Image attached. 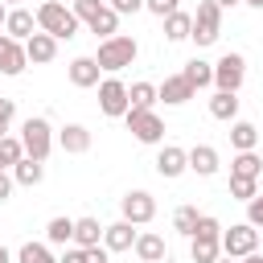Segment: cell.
Masks as SVG:
<instances>
[{
	"label": "cell",
	"instance_id": "1",
	"mask_svg": "<svg viewBox=\"0 0 263 263\" xmlns=\"http://www.w3.org/2000/svg\"><path fill=\"white\" fill-rule=\"evenodd\" d=\"M189 255H193V263H218V255H222V222L218 218H210V214L197 218V230L189 238Z\"/></svg>",
	"mask_w": 263,
	"mask_h": 263
},
{
	"label": "cell",
	"instance_id": "2",
	"mask_svg": "<svg viewBox=\"0 0 263 263\" xmlns=\"http://www.w3.org/2000/svg\"><path fill=\"white\" fill-rule=\"evenodd\" d=\"M37 29L49 33L53 41H70V37L78 33V16H74L62 0H45V4L37 8Z\"/></svg>",
	"mask_w": 263,
	"mask_h": 263
},
{
	"label": "cell",
	"instance_id": "3",
	"mask_svg": "<svg viewBox=\"0 0 263 263\" xmlns=\"http://www.w3.org/2000/svg\"><path fill=\"white\" fill-rule=\"evenodd\" d=\"M136 53H140L136 37H127V33H115V37L99 41V53H95V62H99V70H107V74H119L123 66H132V62H136Z\"/></svg>",
	"mask_w": 263,
	"mask_h": 263
},
{
	"label": "cell",
	"instance_id": "4",
	"mask_svg": "<svg viewBox=\"0 0 263 263\" xmlns=\"http://www.w3.org/2000/svg\"><path fill=\"white\" fill-rule=\"evenodd\" d=\"M21 148H25V156L37 160V164L49 160V152H53V127H49L45 115H29V119H25V127H21Z\"/></svg>",
	"mask_w": 263,
	"mask_h": 263
},
{
	"label": "cell",
	"instance_id": "5",
	"mask_svg": "<svg viewBox=\"0 0 263 263\" xmlns=\"http://www.w3.org/2000/svg\"><path fill=\"white\" fill-rule=\"evenodd\" d=\"M70 12L78 16V21H86L90 25V33L95 37H115V29H119V16L111 12V4H103V0H74L70 4Z\"/></svg>",
	"mask_w": 263,
	"mask_h": 263
},
{
	"label": "cell",
	"instance_id": "6",
	"mask_svg": "<svg viewBox=\"0 0 263 263\" xmlns=\"http://www.w3.org/2000/svg\"><path fill=\"white\" fill-rule=\"evenodd\" d=\"M242 78H247V58H242V53H222V58L214 62V90L238 95Z\"/></svg>",
	"mask_w": 263,
	"mask_h": 263
},
{
	"label": "cell",
	"instance_id": "7",
	"mask_svg": "<svg viewBox=\"0 0 263 263\" xmlns=\"http://www.w3.org/2000/svg\"><path fill=\"white\" fill-rule=\"evenodd\" d=\"M218 33H222V8H218L214 0H201L197 12H193V33H189V37H193L197 45H214Z\"/></svg>",
	"mask_w": 263,
	"mask_h": 263
},
{
	"label": "cell",
	"instance_id": "8",
	"mask_svg": "<svg viewBox=\"0 0 263 263\" xmlns=\"http://www.w3.org/2000/svg\"><path fill=\"white\" fill-rule=\"evenodd\" d=\"M123 123H127V132H132L140 144H160V140H164V119H160L156 111H136V107H127Z\"/></svg>",
	"mask_w": 263,
	"mask_h": 263
},
{
	"label": "cell",
	"instance_id": "9",
	"mask_svg": "<svg viewBox=\"0 0 263 263\" xmlns=\"http://www.w3.org/2000/svg\"><path fill=\"white\" fill-rule=\"evenodd\" d=\"M255 247H259V230H255L251 222H234L230 230H222V255L242 259V255H251Z\"/></svg>",
	"mask_w": 263,
	"mask_h": 263
},
{
	"label": "cell",
	"instance_id": "10",
	"mask_svg": "<svg viewBox=\"0 0 263 263\" xmlns=\"http://www.w3.org/2000/svg\"><path fill=\"white\" fill-rule=\"evenodd\" d=\"M119 210H123V222L144 226V222H152V218H156V197H152L148 189H132V193H123Z\"/></svg>",
	"mask_w": 263,
	"mask_h": 263
},
{
	"label": "cell",
	"instance_id": "11",
	"mask_svg": "<svg viewBox=\"0 0 263 263\" xmlns=\"http://www.w3.org/2000/svg\"><path fill=\"white\" fill-rule=\"evenodd\" d=\"M127 86L119 82V78H103L99 82V111L103 115H111V119H123L127 115Z\"/></svg>",
	"mask_w": 263,
	"mask_h": 263
},
{
	"label": "cell",
	"instance_id": "12",
	"mask_svg": "<svg viewBox=\"0 0 263 263\" xmlns=\"http://www.w3.org/2000/svg\"><path fill=\"white\" fill-rule=\"evenodd\" d=\"M4 33L12 37V41H29L33 33H37V12H29V8H8V16H4Z\"/></svg>",
	"mask_w": 263,
	"mask_h": 263
},
{
	"label": "cell",
	"instance_id": "13",
	"mask_svg": "<svg viewBox=\"0 0 263 263\" xmlns=\"http://www.w3.org/2000/svg\"><path fill=\"white\" fill-rule=\"evenodd\" d=\"M197 90H193V82L185 78V74H168L160 86H156V99H164L168 107H181V103H189Z\"/></svg>",
	"mask_w": 263,
	"mask_h": 263
},
{
	"label": "cell",
	"instance_id": "14",
	"mask_svg": "<svg viewBox=\"0 0 263 263\" xmlns=\"http://www.w3.org/2000/svg\"><path fill=\"white\" fill-rule=\"evenodd\" d=\"M136 247V230H132V222H111V226H103V251L107 255H119V251H132Z\"/></svg>",
	"mask_w": 263,
	"mask_h": 263
},
{
	"label": "cell",
	"instance_id": "15",
	"mask_svg": "<svg viewBox=\"0 0 263 263\" xmlns=\"http://www.w3.org/2000/svg\"><path fill=\"white\" fill-rule=\"evenodd\" d=\"M136 259L140 263H168V247H164V238L160 234H152V230H144V234H136Z\"/></svg>",
	"mask_w": 263,
	"mask_h": 263
},
{
	"label": "cell",
	"instance_id": "16",
	"mask_svg": "<svg viewBox=\"0 0 263 263\" xmlns=\"http://www.w3.org/2000/svg\"><path fill=\"white\" fill-rule=\"evenodd\" d=\"M25 66H29L25 45H21V41H12L8 33H0V74H8V78H12V74H21Z\"/></svg>",
	"mask_w": 263,
	"mask_h": 263
},
{
	"label": "cell",
	"instance_id": "17",
	"mask_svg": "<svg viewBox=\"0 0 263 263\" xmlns=\"http://www.w3.org/2000/svg\"><path fill=\"white\" fill-rule=\"evenodd\" d=\"M185 168H189V156H185V148H177V144H164V148L156 152V173H160V177H168V181H173V177H181Z\"/></svg>",
	"mask_w": 263,
	"mask_h": 263
},
{
	"label": "cell",
	"instance_id": "18",
	"mask_svg": "<svg viewBox=\"0 0 263 263\" xmlns=\"http://www.w3.org/2000/svg\"><path fill=\"white\" fill-rule=\"evenodd\" d=\"M25 58H29L33 66H45V62H53V58H58V41H53L49 33H41V29H37V33L25 41Z\"/></svg>",
	"mask_w": 263,
	"mask_h": 263
},
{
	"label": "cell",
	"instance_id": "19",
	"mask_svg": "<svg viewBox=\"0 0 263 263\" xmlns=\"http://www.w3.org/2000/svg\"><path fill=\"white\" fill-rule=\"evenodd\" d=\"M58 144H62V152H70V156H82V152H90V132H86L82 123H66V127L58 132Z\"/></svg>",
	"mask_w": 263,
	"mask_h": 263
},
{
	"label": "cell",
	"instance_id": "20",
	"mask_svg": "<svg viewBox=\"0 0 263 263\" xmlns=\"http://www.w3.org/2000/svg\"><path fill=\"white\" fill-rule=\"evenodd\" d=\"M185 156H189V168H193L197 177H214V173L222 168V164H218V148H210V144H193Z\"/></svg>",
	"mask_w": 263,
	"mask_h": 263
},
{
	"label": "cell",
	"instance_id": "21",
	"mask_svg": "<svg viewBox=\"0 0 263 263\" xmlns=\"http://www.w3.org/2000/svg\"><path fill=\"white\" fill-rule=\"evenodd\" d=\"M99 242H103V226H99V218H74V247L95 251Z\"/></svg>",
	"mask_w": 263,
	"mask_h": 263
},
{
	"label": "cell",
	"instance_id": "22",
	"mask_svg": "<svg viewBox=\"0 0 263 263\" xmlns=\"http://www.w3.org/2000/svg\"><path fill=\"white\" fill-rule=\"evenodd\" d=\"M66 74H70V82H74V86H99V74H103V70H99V62H95V58H74Z\"/></svg>",
	"mask_w": 263,
	"mask_h": 263
},
{
	"label": "cell",
	"instance_id": "23",
	"mask_svg": "<svg viewBox=\"0 0 263 263\" xmlns=\"http://www.w3.org/2000/svg\"><path fill=\"white\" fill-rule=\"evenodd\" d=\"M210 115L222 119V123H234V119H238V95L214 90V99H210Z\"/></svg>",
	"mask_w": 263,
	"mask_h": 263
},
{
	"label": "cell",
	"instance_id": "24",
	"mask_svg": "<svg viewBox=\"0 0 263 263\" xmlns=\"http://www.w3.org/2000/svg\"><path fill=\"white\" fill-rule=\"evenodd\" d=\"M230 144H234L238 152H255V144H259V127L247 123V119H234V123H230Z\"/></svg>",
	"mask_w": 263,
	"mask_h": 263
},
{
	"label": "cell",
	"instance_id": "25",
	"mask_svg": "<svg viewBox=\"0 0 263 263\" xmlns=\"http://www.w3.org/2000/svg\"><path fill=\"white\" fill-rule=\"evenodd\" d=\"M189 33H193V16L189 12H173V16H164V37L168 41H189Z\"/></svg>",
	"mask_w": 263,
	"mask_h": 263
},
{
	"label": "cell",
	"instance_id": "26",
	"mask_svg": "<svg viewBox=\"0 0 263 263\" xmlns=\"http://www.w3.org/2000/svg\"><path fill=\"white\" fill-rule=\"evenodd\" d=\"M259 173H263V160H259L255 152H238V156L230 160V177H247V181H259Z\"/></svg>",
	"mask_w": 263,
	"mask_h": 263
},
{
	"label": "cell",
	"instance_id": "27",
	"mask_svg": "<svg viewBox=\"0 0 263 263\" xmlns=\"http://www.w3.org/2000/svg\"><path fill=\"white\" fill-rule=\"evenodd\" d=\"M41 177H45V164H37V160H29V156H21V160L12 164V181H16V185H41Z\"/></svg>",
	"mask_w": 263,
	"mask_h": 263
},
{
	"label": "cell",
	"instance_id": "28",
	"mask_svg": "<svg viewBox=\"0 0 263 263\" xmlns=\"http://www.w3.org/2000/svg\"><path fill=\"white\" fill-rule=\"evenodd\" d=\"M181 74L193 82V90H201V86H214V66H210V62H201V58L185 62V70H181Z\"/></svg>",
	"mask_w": 263,
	"mask_h": 263
},
{
	"label": "cell",
	"instance_id": "29",
	"mask_svg": "<svg viewBox=\"0 0 263 263\" xmlns=\"http://www.w3.org/2000/svg\"><path fill=\"white\" fill-rule=\"evenodd\" d=\"M45 242H53V247L74 242V218H49V226H45Z\"/></svg>",
	"mask_w": 263,
	"mask_h": 263
},
{
	"label": "cell",
	"instance_id": "30",
	"mask_svg": "<svg viewBox=\"0 0 263 263\" xmlns=\"http://www.w3.org/2000/svg\"><path fill=\"white\" fill-rule=\"evenodd\" d=\"M127 103H132L136 111H152V103H156V86H152V82H132V86H127Z\"/></svg>",
	"mask_w": 263,
	"mask_h": 263
},
{
	"label": "cell",
	"instance_id": "31",
	"mask_svg": "<svg viewBox=\"0 0 263 263\" xmlns=\"http://www.w3.org/2000/svg\"><path fill=\"white\" fill-rule=\"evenodd\" d=\"M16 263H58V259L49 255L45 242H25V247L16 251Z\"/></svg>",
	"mask_w": 263,
	"mask_h": 263
},
{
	"label": "cell",
	"instance_id": "32",
	"mask_svg": "<svg viewBox=\"0 0 263 263\" xmlns=\"http://www.w3.org/2000/svg\"><path fill=\"white\" fill-rule=\"evenodd\" d=\"M21 156H25L21 140H16V136H4V140H0V173H8V168L21 160Z\"/></svg>",
	"mask_w": 263,
	"mask_h": 263
},
{
	"label": "cell",
	"instance_id": "33",
	"mask_svg": "<svg viewBox=\"0 0 263 263\" xmlns=\"http://www.w3.org/2000/svg\"><path fill=\"white\" fill-rule=\"evenodd\" d=\"M197 218H201V214H197L193 205H181V210L173 214V226H177L181 234H189V238H193V230H197Z\"/></svg>",
	"mask_w": 263,
	"mask_h": 263
},
{
	"label": "cell",
	"instance_id": "34",
	"mask_svg": "<svg viewBox=\"0 0 263 263\" xmlns=\"http://www.w3.org/2000/svg\"><path fill=\"white\" fill-rule=\"evenodd\" d=\"M259 193V181H247V177H230V197L234 201H251Z\"/></svg>",
	"mask_w": 263,
	"mask_h": 263
},
{
	"label": "cell",
	"instance_id": "35",
	"mask_svg": "<svg viewBox=\"0 0 263 263\" xmlns=\"http://www.w3.org/2000/svg\"><path fill=\"white\" fill-rule=\"evenodd\" d=\"M144 8H148L152 16H160V21H164V16H173V12H177V0H144Z\"/></svg>",
	"mask_w": 263,
	"mask_h": 263
},
{
	"label": "cell",
	"instance_id": "36",
	"mask_svg": "<svg viewBox=\"0 0 263 263\" xmlns=\"http://www.w3.org/2000/svg\"><path fill=\"white\" fill-rule=\"evenodd\" d=\"M12 115H16V103H12V99H0V140L8 136V127H12Z\"/></svg>",
	"mask_w": 263,
	"mask_h": 263
},
{
	"label": "cell",
	"instance_id": "37",
	"mask_svg": "<svg viewBox=\"0 0 263 263\" xmlns=\"http://www.w3.org/2000/svg\"><path fill=\"white\" fill-rule=\"evenodd\" d=\"M58 263H95V251H82V247H66V255Z\"/></svg>",
	"mask_w": 263,
	"mask_h": 263
},
{
	"label": "cell",
	"instance_id": "38",
	"mask_svg": "<svg viewBox=\"0 0 263 263\" xmlns=\"http://www.w3.org/2000/svg\"><path fill=\"white\" fill-rule=\"evenodd\" d=\"M247 222H251V226H255V230H259V226H263V197H259V193H255V197H251V201H247Z\"/></svg>",
	"mask_w": 263,
	"mask_h": 263
},
{
	"label": "cell",
	"instance_id": "39",
	"mask_svg": "<svg viewBox=\"0 0 263 263\" xmlns=\"http://www.w3.org/2000/svg\"><path fill=\"white\" fill-rule=\"evenodd\" d=\"M144 8V0H111V12L115 16H123V12H140Z\"/></svg>",
	"mask_w": 263,
	"mask_h": 263
},
{
	"label": "cell",
	"instance_id": "40",
	"mask_svg": "<svg viewBox=\"0 0 263 263\" xmlns=\"http://www.w3.org/2000/svg\"><path fill=\"white\" fill-rule=\"evenodd\" d=\"M12 185H16V181H12V177H8V173H0V201H4V197H8V193H12Z\"/></svg>",
	"mask_w": 263,
	"mask_h": 263
},
{
	"label": "cell",
	"instance_id": "41",
	"mask_svg": "<svg viewBox=\"0 0 263 263\" xmlns=\"http://www.w3.org/2000/svg\"><path fill=\"white\" fill-rule=\"evenodd\" d=\"M242 263H263V255H259V251H251V255H242Z\"/></svg>",
	"mask_w": 263,
	"mask_h": 263
},
{
	"label": "cell",
	"instance_id": "42",
	"mask_svg": "<svg viewBox=\"0 0 263 263\" xmlns=\"http://www.w3.org/2000/svg\"><path fill=\"white\" fill-rule=\"evenodd\" d=\"M218 8H234V4H242V0H214Z\"/></svg>",
	"mask_w": 263,
	"mask_h": 263
},
{
	"label": "cell",
	"instance_id": "43",
	"mask_svg": "<svg viewBox=\"0 0 263 263\" xmlns=\"http://www.w3.org/2000/svg\"><path fill=\"white\" fill-rule=\"evenodd\" d=\"M95 263H107V251L103 247H95Z\"/></svg>",
	"mask_w": 263,
	"mask_h": 263
},
{
	"label": "cell",
	"instance_id": "44",
	"mask_svg": "<svg viewBox=\"0 0 263 263\" xmlns=\"http://www.w3.org/2000/svg\"><path fill=\"white\" fill-rule=\"evenodd\" d=\"M0 263H12V255H8V247H0Z\"/></svg>",
	"mask_w": 263,
	"mask_h": 263
},
{
	"label": "cell",
	"instance_id": "45",
	"mask_svg": "<svg viewBox=\"0 0 263 263\" xmlns=\"http://www.w3.org/2000/svg\"><path fill=\"white\" fill-rule=\"evenodd\" d=\"M242 4H251V8H263V0H242Z\"/></svg>",
	"mask_w": 263,
	"mask_h": 263
},
{
	"label": "cell",
	"instance_id": "46",
	"mask_svg": "<svg viewBox=\"0 0 263 263\" xmlns=\"http://www.w3.org/2000/svg\"><path fill=\"white\" fill-rule=\"evenodd\" d=\"M218 263H234V259H230V255H218Z\"/></svg>",
	"mask_w": 263,
	"mask_h": 263
},
{
	"label": "cell",
	"instance_id": "47",
	"mask_svg": "<svg viewBox=\"0 0 263 263\" xmlns=\"http://www.w3.org/2000/svg\"><path fill=\"white\" fill-rule=\"evenodd\" d=\"M0 4H12V8H21V0H0Z\"/></svg>",
	"mask_w": 263,
	"mask_h": 263
},
{
	"label": "cell",
	"instance_id": "48",
	"mask_svg": "<svg viewBox=\"0 0 263 263\" xmlns=\"http://www.w3.org/2000/svg\"><path fill=\"white\" fill-rule=\"evenodd\" d=\"M4 16H8V8H4V4H0V25H4Z\"/></svg>",
	"mask_w": 263,
	"mask_h": 263
}]
</instances>
